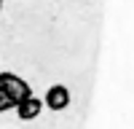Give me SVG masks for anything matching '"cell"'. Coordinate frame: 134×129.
<instances>
[{
	"label": "cell",
	"mask_w": 134,
	"mask_h": 129,
	"mask_svg": "<svg viewBox=\"0 0 134 129\" xmlns=\"http://www.w3.org/2000/svg\"><path fill=\"white\" fill-rule=\"evenodd\" d=\"M11 108H14V105H11V100H8V94L3 92V86H0V113H5V110H11Z\"/></svg>",
	"instance_id": "cell-4"
},
{
	"label": "cell",
	"mask_w": 134,
	"mask_h": 129,
	"mask_svg": "<svg viewBox=\"0 0 134 129\" xmlns=\"http://www.w3.org/2000/svg\"><path fill=\"white\" fill-rule=\"evenodd\" d=\"M0 11H3V0H0Z\"/></svg>",
	"instance_id": "cell-5"
},
{
	"label": "cell",
	"mask_w": 134,
	"mask_h": 129,
	"mask_svg": "<svg viewBox=\"0 0 134 129\" xmlns=\"http://www.w3.org/2000/svg\"><path fill=\"white\" fill-rule=\"evenodd\" d=\"M43 108H48V110H64V108H70V89L64 83L48 86L46 97H43Z\"/></svg>",
	"instance_id": "cell-2"
},
{
	"label": "cell",
	"mask_w": 134,
	"mask_h": 129,
	"mask_svg": "<svg viewBox=\"0 0 134 129\" xmlns=\"http://www.w3.org/2000/svg\"><path fill=\"white\" fill-rule=\"evenodd\" d=\"M16 116H19V121H35V118L43 113V100L40 97H35V94H30L27 100H21L16 108Z\"/></svg>",
	"instance_id": "cell-3"
},
{
	"label": "cell",
	"mask_w": 134,
	"mask_h": 129,
	"mask_svg": "<svg viewBox=\"0 0 134 129\" xmlns=\"http://www.w3.org/2000/svg\"><path fill=\"white\" fill-rule=\"evenodd\" d=\"M0 86H3V92L8 94V100H11L14 108L32 94V86L21 78V75H16V73H0Z\"/></svg>",
	"instance_id": "cell-1"
}]
</instances>
